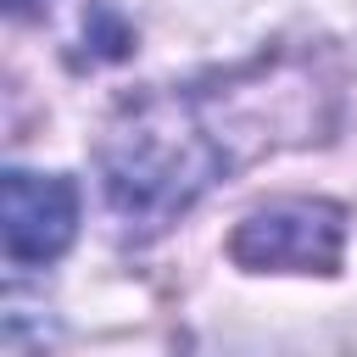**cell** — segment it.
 I'll use <instances>...</instances> for the list:
<instances>
[{"mask_svg":"<svg viewBox=\"0 0 357 357\" xmlns=\"http://www.w3.org/2000/svg\"><path fill=\"white\" fill-rule=\"evenodd\" d=\"M262 89L251 73L229 78V112L218 117V89H151L123 100L100 145V184L106 206L128 234H162L184 218L223 173H234L257 145L229 128H251L273 145L257 117Z\"/></svg>","mask_w":357,"mask_h":357,"instance_id":"cell-1","label":"cell"},{"mask_svg":"<svg viewBox=\"0 0 357 357\" xmlns=\"http://www.w3.org/2000/svg\"><path fill=\"white\" fill-rule=\"evenodd\" d=\"M346 251V212L335 201H273L240 218L229 257L245 273H335Z\"/></svg>","mask_w":357,"mask_h":357,"instance_id":"cell-2","label":"cell"},{"mask_svg":"<svg viewBox=\"0 0 357 357\" xmlns=\"http://www.w3.org/2000/svg\"><path fill=\"white\" fill-rule=\"evenodd\" d=\"M0 234H6V262L11 268L56 262L78 234V190H73V178L11 167L0 178Z\"/></svg>","mask_w":357,"mask_h":357,"instance_id":"cell-3","label":"cell"},{"mask_svg":"<svg viewBox=\"0 0 357 357\" xmlns=\"http://www.w3.org/2000/svg\"><path fill=\"white\" fill-rule=\"evenodd\" d=\"M84 45H89V61H123L134 50V28L117 17V6H89L84 11Z\"/></svg>","mask_w":357,"mask_h":357,"instance_id":"cell-4","label":"cell"},{"mask_svg":"<svg viewBox=\"0 0 357 357\" xmlns=\"http://www.w3.org/2000/svg\"><path fill=\"white\" fill-rule=\"evenodd\" d=\"M6 6H11V11H28V6H33V0H6Z\"/></svg>","mask_w":357,"mask_h":357,"instance_id":"cell-5","label":"cell"}]
</instances>
